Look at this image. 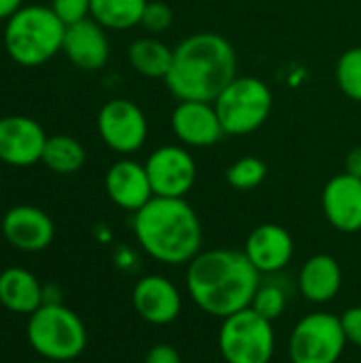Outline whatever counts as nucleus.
I'll use <instances>...</instances> for the list:
<instances>
[{
    "mask_svg": "<svg viewBox=\"0 0 361 363\" xmlns=\"http://www.w3.org/2000/svg\"><path fill=\"white\" fill-rule=\"evenodd\" d=\"M215 111L228 136H247L272 113V89L257 77H236L217 98Z\"/></svg>",
    "mask_w": 361,
    "mask_h": 363,
    "instance_id": "obj_6",
    "label": "nucleus"
},
{
    "mask_svg": "<svg viewBox=\"0 0 361 363\" xmlns=\"http://www.w3.org/2000/svg\"><path fill=\"white\" fill-rule=\"evenodd\" d=\"M149 0H91L89 17L106 30H130L140 26Z\"/></svg>",
    "mask_w": 361,
    "mask_h": 363,
    "instance_id": "obj_23",
    "label": "nucleus"
},
{
    "mask_svg": "<svg viewBox=\"0 0 361 363\" xmlns=\"http://www.w3.org/2000/svg\"><path fill=\"white\" fill-rule=\"evenodd\" d=\"M219 351L226 363H270L274 355L272 321L251 306L226 317L219 328Z\"/></svg>",
    "mask_w": 361,
    "mask_h": 363,
    "instance_id": "obj_7",
    "label": "nucleus"
},
{
    "mask_svg": "<svg viewBox=\"0 0 361 363\" xmlns=\"http://www.w3.org/2000/svg\"><path fill=\"white\" fill-rule=\"evenodd\" d=\"M336 83L347 98L361 102V47H351L338 57Z\"/></svg>",
    "mask_w": 361,
    "mask_h": 363,
    "instance_id": "obj_25",
    "label": "nucleus"
},
{
    "mask_svg": "<svg viewBox=\"0 0 361 363\" xmlns=\"http://www.w3.org/2000/svg\"><path fill=\"white\" fill-rule=\"evenodd\" d=\"M49 6L66 26L87 19L91 13V0H51Z\"/></svg>",
    "mask_w": 361,
    "mask_h": 363,
    "instance_id": "obj_28",
    "label": "nucleus"
},
{
    "mask_svg": "<svg viewBox=\"0 0 361 363\" xmlns=\"http://www.w3.org/2000/svg\"><path fill=\"white\" fill-rule=\"evenodd\" d=\"M145 363H183L179 351L172 345H155L149 349Z\"/></svg>",
    "mask_w": 361,
    "mask_h": 363,
    "instance_id": "obj_30",
    "label": "nucleus"
},
{
    "mask_svg": "<svg viewBox=\"0 0 361 363\" xmlns=\"http://www.w3.org/2000/svg\"><path fill=\"white\" fill-rule=\"evenodd\" d=\"M245 255L260 274L279 272L294 257V238L283 225L262 223L249 234Z\"/></svg>",
    "mask_w": 361,
    "mask_h": 363,
    "instance_id": "obj_18",
    "label": "nucleus"
},
{
    "mask_svg": "<svg viewBox=\"0 0 361 363\" xmlns=\"http://www.w3.org/2000/svg\"><path fill=\"white\" fill-rule=\"evenodd\" d=\"M104 189L115 206L130 213L140 211L153 198L147 168L134 160L115 162L104 174Z\"/></svg>",
    "mask_w": 361,
    "mask_h": 363,
    "instance_id": "obj_17",
    "label": "nucleus"
},
{
    "mask_svg": "<svg viewBox=\"0 0 361 363\" xmlns=\"http://www.w3.org/2000/svg\"><path fill=\"white\" fill-rule=\"evenodd\" d=\"M132 304L138 317L151 325H168L181 315V294L162 274L143 277L132 289Z\"/></svg>",
    "mask_w": 361,
    "mask_h": 363,
    "instance_id": "obj_15",
    "label": "nucleus"
},
{
    "mask_svg": "<svg viewBox=\"0 0 361 363\" xmlns=\"http://www.w3.org/2000/svg\"><path fill=\"white\" fill-rule=\"evenodd\" d=\"M85 160L87 153L74 136L55 134L47 138L40 162L55 174H74L83 168Z\"/></svg>",
    "mask_w": 361,
    "mask_h": 363,
    "instance_id": "obj_22",
    "label": "nucleus"
},
{
    "mask_svg": "<svg viewBox=\"0 0 361 363\" xmlns=\"http://www.w3.org/2000/svg\"><path fill=\"white\" fill-rule=\"evenodd\" d=\"M266 174H268V166L260 157L247 155V157L236 160L226 170V181L230 183V187H234L238 191H251L264 183Z\"/></svg>",
    "mask_w": 361,
    "mask_h": 363,
    "instance_id": "obj_24",
    "label": "nucleus"
},
{
    "mask_svg": "<svg viewBox=\"0 0 361 363\" xmlns=\"http://www.w3.org/2000/svg\"><path fill=\"white\" fill-rule=\"evenodd\" d=\"M96 19L87 17L66 26L62 51L79 70H100L111 53L109 36Z\"/></svg>",
    "mask_w": 361,
    "mask_h": 363,
    "instance_id": "obj_16",
    "label": "nucleus"
},
{
    "mask_svg": "<svg viewBox=\"0 0 361 363\" xmlns=\"http://www.w3.org/2000/svg\"><path fill=\"white\" fill-rule=\"evenodd\" d=\"M153 196L185 198L196 183V160L179 145H164L155 149L145 162Z\"/></svg>",
    "mask_w": 361,
    "mask_h": 363,
    "instance_id": "obj_10",
    "label": "nucleus"
},
{
    "mask_svg": "<svg viewBox=\"0 0 361 363\" xmlns=\"http://www.w3.org/2000/svg\"><path fill=\"white\" fill-rule=\"evenodd\" d=\"M26 338L36 355L53 363L72 362L87 347L81 317L60 302L43 304L28 317Z\"/></svg>",
    "mask_w": 361,
    "mask_h": 363,
    "instance_id": "obj_5",
    "label": "nucleus"
},
{
    "mask_svg": "<svg viewBox=\"0 0 361 363\" xmlns=\"http://www.w3.org/2000/svg\"><path fill=\"white\" fill-rule=\"evenodd\" d=\"M21 6H23V0H0V21L11 19Z\"/></svg>",
    "mask_w": 361,
    "mask_h": 363,
    "instance_id": "obj_32",
    "label": "nucleus"
},
{
    "mask_svg": "<svg viewBox=\"0 0 361 363\" xmlns=\"http://www.w3.org/2000/svg\"><path fill=\"white\" fill-rule=\"evenodd\" d=\"M132 230L143 251L162 264H189L202 249V223L185 198L153 196L134 213Z\"/></svg>",
    "mask_w": 361,
    "mask_h": 363,
    "instance_id": "obj_3",
    "label": "nucleus"
},
{
    "mask_svg": "<svg viewBox=\"0 0 361 363\" xmlns=\"http://www.w3.org/2000/svg\"><path fill=\"white\" fill-rule=\"evenodd\" d=\"M66 23L51 6L28 4L6 19L2 40L9 57L26 68L40 66L53 60L64 45Z\"/></svg>",
    "mask_w": 361,
    "mask_h": 363,
    "instance_id": "obj_4",
    "label": "nucleus"
},
{
    "mask_svg": "<svg viewBox=\"0 0 361 363\" xmlns=\"http://www.w3.org/2000/svg\"><path fill=\"white\" fill-rule=\"evenodd\" d=\"M343 330L347 336V342H353L355 347L361 349V306H353L349 308L343 317Z\"/></svg>",
    "mask_w": 361,
    "mask_h": 363,
    "instance_id": "obj_29",
    "label": "nucleus"
},
{
    "mask_svg": "<svg viewBox=\"0 0 361 363\" xmlns=\"http://www.w3.org/2000/svg\"><path fill=\"white\" fill-rule=\"evenodd\" d=\"M172 21H174L172 9L166 2L155 0V2H147L140 26L145 30H149L151 34H160V32H166L172 26Z\"/></svg>",
    "mask_w": 361,
    "mask_h": 363,
    "instance_id": "obj_27",
    "label": "nucleus"
},
{
    "mask_svg": "<svg viewBox=\"0 0 361 363\" xmlns=\"http://www.w3.org/2000/svg\"><path fill=\"white\" fill-rule=\"evenodd\" d=\"M102 143L115 153L138 151L149 134V123L138 104L126 98L109 100L96 119Z\"/></svg>",
    "mask_w": 361,
    "mask_h": 363,
    "instance_id": "obj_9",
    "label": "nucleus"
},
{
    "mask_svg": "<svg viewBox=\"0 0 361 363\" xmlns=\"http://www.w3.org/2000/svg\"><path fill=\"white\" fill-rule=\"evenodd\" d=\"M236 68L238 57L228 38L217 32H196L174 47L164 83L179 100L215 102L238 77Z\"/></svg>",
    "mask_w": 361,
    "mask_h": 363,
    "instance_id": "obj_2",
    "label": "nucleus"
},
{
    "mask_svg": "<svg viewBox=\"0 0 361 363\" xmlns=\"http://www.w3.org/2000/svg\"><path fill=\"white\" fill-rule=\"evenodd\" d=\"M345 172L361 179V145L360 147H353L347 153V157H345Z\"/></svg>",
    "mask_w": 361,
    "mask_h": 363,
    "instance_id": "obj_31",
    "label": "nucleus"
},
{
    "mask_svg": "<svg viewBox=\"0 0 361 363\" xmlns=\"http://www.w3.org/2000/svg\"><path fill=\"white\" fill-rule=\"evenodd\" d=\"M347 347L343 321L330 313H313L298 321L289 338L291 363H338Z\"/></svg>",
    "mask_w": 361,
    "mask_h": 363,
    "instance_id": "obj_8",
    "label": "nucleus"
},
{
    "mask_svg": "<svg viewBox=\"0 0 361 363\" xmlns=\"http://www.w3.org/2000/svg\"><path fill=\"white\" fill-rule=\"evenodd\" d=\"M298 285H300L302 296L309 302L326 304L334 300L343 287L340 264L332 255H326V253L313 255L309 262H304L300 277H298Z\"/></svg>",
    "mask_w": 361,
    "mask_h": 363,
    "instance_id": "obj_19",
    "label": "nucleus"
},
{
    "mask_svg": "<svg viewBox=\"0 0 361 363\" xmlns=\"http://www.w3.org/2000/svg\"><path fill=\"white\" fill-rule=\"evenodd\" d=\"M172 132L187 147H213L226 132L213 102L181 100L172 111Z\"/></svg>",
    "mask_w": 361,
    "mask_h": 363,
    "instance_id": "obj_14",
    "label": "nucleus"
},
{
    "mask_svg": "<svg viewBox=\"0 0 361 363\" xmlns=\"http://www.w3.org/2000/svg\"><path fill=\"white\" fill-rule=\"evenodd\" d=\"M38 363H53V362H47V359H43V362H38Z\"/></svg>",
    "mask_w": 361,
    "mask_h": 363,
    "instance_id": "obj_33",
    "label": "nucleus"
},
{
    "mask_svg": "<svg viewBox=\"0 0 361 363\" xmlns=\"http://www.w3.org/2000/svg\"><path fill=\"white\" fill-rule=\"evenodd\" d=\"M172 57H174V49L151 36L136 38L128 49L130 66L147 79H166L172 66Z\"/></svg>",
    "mask_w": 361,
    "mask_h": 363,
    "instance_id": "obj_21",
    "label": "nucleus"
},
{
    "mask_svg": "<svg viewBox=\"0 0 361 363\" xmlns=\"http://www.w3.org/2000/svg\"><path fill=\"white\" fill-rule=\"evenodd\" d=\"M0 304L17 315H32L45 304V289L26 268H6L0 272Z\"/></svg>",
    "mask_w": 361,
    "mask_h": 363,
    "instance_id": "obj_20",
    "label": "nucleus"
},
{
    "mask_svg": "<svg viewBox=\"0 0 361 363\" xmlns=\"http://www.w3.org/2000/svg\"><path fill=\"white\" fill-rule=\"evenodd\" d=\"M321 206L328 223L345 234L361 230V179L340 172L332 177L321 196Z\"/></svg>",
    "mask_w": 361,
    "mask_h": 363,
    "instance_id": "obj_13",
    "label": "nucleus"
},
{
    "mask_svg": "<svg viewBox=\"0 0 361 363\" xmlns=\"http://www.w3.org/2000/svg\"><path fill=\"white\" fill-rule=\"evenodd\" d=\"M251 308L264 319L277 321L287 308V294L279 285H260L253 296Z\"/></svg>",
    "mask_w": 361,
    "mask_h": 363,
    "instance_id": "obj_26",
    "label": "nucleus"
},
{
    "mask_svg": "<svg viewBox=\"0 0 361 363\" xmlns=\"http://www.w3.org/2000/svg\"><path fill=\"white\" fill-rule=\"evenodd\" d=\"M45 128L26 115L0 117V162L15 168H28L43 160Z\"/></svg>",
    "mask_w": 361,
    "mask_h": 363,
    "instance_id": "obj_11",
    "label": "nucleus"
},
{
    "mask_svg": "<svg viewBox=\"0 0 361 363\" xmlns=\"http://www.w3.org/2000/svg\"><path fill=\"white\" fill-rule=\"evenodd\" d=\"M0 232L4 240L17 251L38 253L53 242L55 225L43 208L32 204H17L4 213Z\"/></svg>",
    "mask_w": 361,
    "mask_h": 363,
    "instance_id": "obj_12",
    "label": "nucleus"
},
{
    "mask_svg": "<svg viewBox=\"0 0 361 363\" xmlns=\"http://www.w3.org/2000/svg\"><path fill=\"white\" fill-rule=\"evenodd\" d=\"M260 285V272L245 251H200L187 268V289L191 300L206 315L219 319L249 308Z\"/></svg>",
    "mask_w": 361,
    "mask_h": 363,
    "instance_id": "obj_1",
    "label": "nucleus"
},
{
    "mask_svg": "<svg viewBox=\"0 0 361 363\" xmlns=\"http://www.w3.org/2000/svg\"><path fill=\"white\" fill-rule=\"evenodd\" d=\"M0 166H2V162H0Z\"/></svg>",
    "mask_w": 361,
    "mask_h": 363,
    "instance_id": "obj_34",
    "label": "nucleus"
}]
</instances>
